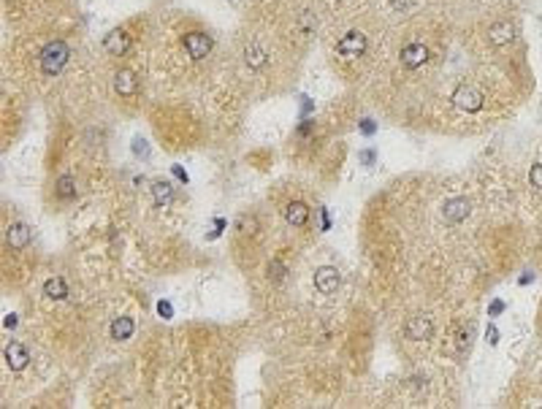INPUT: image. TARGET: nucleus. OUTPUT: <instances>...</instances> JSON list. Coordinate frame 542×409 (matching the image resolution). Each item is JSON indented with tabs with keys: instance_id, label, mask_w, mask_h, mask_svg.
<instances>
[{
	"instance_id": "obj_1",
	"label": "nucleus",
	"mask_w": 542,
	"mask_h": 409,
	"mask_svg": "<svg viewBox=\"0 0 542 409\" xmlns=\"http://www.w3.org/2000/svg\"><path fill=\"white\" fill-rule=\"evenodd\" d=\"M68 57H71V49L63 38H54L44 44V49L39 52V65H41V74L44 76H57L65 65H68Z\"/></svg>"
},
{
	"instance_id": "obj_2",
	"label": "nucleus",
	"mask_w": 542,
	"mask_h": 409,
	"mask_svg": "<svg viewBox=\"0 0 542 409\" xmlns=\"http://www.w3.org/2000/svg\"><path fill=\"white\" fill-rule=\"evenodd\" d=\"M366 49H369V36L358 27L342 33L339 41H336V54H339L342 63H358L366 54Z\"/></svg>"
},
{
	"instance_id": "obj_3",
	"label": "nucleus",
	"mask_w": 542,
	"mask_h": 409,
	"mask_svg": "<svg viewBox=\"0 0 542 409\" xmlns=\"http://www.w3.org/2000/svg\"><path fill=\"white\" fill-rule=\"evenodd\" d=\"M212 36L206 33V30H187V33H182V49H184V54L190 57V60H206L209 54H212Z\"/></svg>"
},
{
	"instance_id": "obj_4",
	"label": "nucleus",
	"mask_w": 542,
	"mask_h": 409,
	"mask_svg": "<svg viewBox=\"0 0 542 409\" xmlns=\"http://www.w3.org/2000/svg\"><path fill=\"white\" fill-rule=\"evenodd\" d=\"M486 38H488V44L497 46V49L499 46H510L515 38H518V27H515L512 19H497V22L488 25Z\"/></svg>"
},
{
	"instance_id": "obj_5",
	"label": "nucleus",
	"mask_w": 542,
	"mask_h": 409,
	"mask_svg": "<svg viewBox=\"0 0 542 409\" xmlns=\"http://www.w3.org/2000/svg\"><path fill=\"white\" fill-rule=\"evenodd\" d=\"M453 100H455V106H458L461 111L475 114V111H480V109H483L486 95H483V90H477L475 85H461V87L455 90V95H453Z\"/></svg>"
},
{
	"instance_id": "obj_6",
	"label": "nucleus",
	"mask_w": 542,
	"mask_h": 409,
	"mask_svg": "<svg viewBox=\"0 0 542 409\" xmlns=\"http://www.w3.org/2000/svg\"><path fill=\"white\" fill-rule=\"evenodd\" d=\"M131 46H133V36H131L125 27L111 30V33L106 36V41H103L106 54H111V57H125V54L131 52Z\"/></svg>"
},
{
	"instance_id": "obj_7",
	"label": "nucleus",
	"mask_w": 542,
	"mask_h": 409,
	"mask_svg": "<svg viewBox=\"0 0 542 409\" xmlns=\"http://www.w3.org/2000/svg\"><path fill=\"white\" fill-rule=\"evenodd\" d=\"M399 60H402V65H404V68L418 71V68H423V65L429 63V46L423 44V41H412V44L402 46Z\"/></svg>"
},
{
	"instance_id": "obj_8",
	"label": "nucleus",
	"mask_w": 542,
	"mask_h": 409,
	"mask_svg": "<svg viewBox=\"0 0 542 409\" xmlns=\"http://www.w3.org/2000/svg\"><path fill=\"white\" fill-rule=\"evenodd\" d=\"M114 92L120 95V98H136V92H138V76H136L133 71H128V68H120L117 74H114Z\"/></svg>"
},
{
	"instance_id": "obj_9",
	"label": "nucleus",
	"mask_w": 542,
	"mask_h": 409,
	"mask_svg": "<svg viewBox=\"0 0 542 409\" xmlns=\"http://www.w3.org/2000/svg\"><path fill=\"white\" fill-rule=\"evenodd\" d=\"M315 287L323 296L336 293V287H339V272L334 266H320L315 272Z\"/></svg>"
},
{
	"instance_id": "obj_10",
	"label": "nucleus",
	"mask_w": 542,
	"mask_h": 409,
	"mask_svg": "<svg viewBox=\"0 0 542 409\" xmlns=\"http://www.w3.org/2000/svg\"><path fill=\"white\" fill-rule=\"evenodd\" d=\"M28 361H30V355H28V350L19 342H8L6 344V364H8V368L22 371L28 366Z\"/></svg>"
},
{
	"instance_id": "obj_11",
	"label": "nucleus",
	"mask_w": 542,
	"mask_h": 409,
	"mask_svg": "<svg viewBox=\"0 0 542 409\" xmlns=\"http://www.w3.org/2000/svg\"><path fill=\"white\" fill-rule=\"evenodd\" d=\"M406 339H412V342H423V339H429L431 336V320L429 318H412L406 322L404 328Z\"/></svg>"
},
{
	"instance_id": "obj_12",
	"label": "nucleus",
	"mask_w": 542,
	"mask_h": 409,
	"mask_svg": "<svg viewBox=\"0 0 542 409\" xmlns=\"http://www.w3.org/2000/svg\"><path fill=\"white\" fill-rule=\"evenodd\" d=\"M285 220H288L293 228H304L307 225V220H310V209H307V203H301V201L288 203V209H285Z\"/></svg>"
},
{
	"instance_id": "obj_13",
	"label": "nucleus",
	"mask_w": 542,
	"mask_h": 409,
	"mask_svg": "<svg viewBox=\"0 0 542 409\" xmlns=\"http://www.w3.org/2000/svg\"><path fill=\"white\" fill-rule=\"evenodd\" d=\"M8 244H11L14 250L28 247V244H30V228L25 225V223H11V225H8Z\"/></svg>"
},
{
	"instance_id": "obj_14",
	"label": "nucleus",
	"mask_w": 542,
	"mask_h": 409,
	"mask_svg": "<svg viewBox=\"0 0 542 409\" xmlns=\"http://www.w3.org/2000/svg\"><path fill=\"white\" fill-rule=\"evenodd\" d=\"M469 217V203L464 198H455V201H448L445 203V220L448 223H461Z\"/></svg>"
},
{
	"instance_id": "obj_15",
	"label": "nucleus",
	"mask_w": 542,
	"mask_h": 409,
	"mask_svg": "<svg viewBox=\"0 0 542 409\" xmlns=\"http://www.w3.org/2000/svg\"><path fill=\"white\" fill-rule=\"evenodd\" d=\"M44 296L46 298H52V301H63V298L68 296V285H65V279H63V276H52V279H46Z\"/></svg>"
},
{
	"instance_id": "obj_16",
	"label": "nucleus",
	"mask_w": 542,
	"mask_h": 409,
	"mask_svg": "<svg viewBox=\"0 0 542 409\" xmlns=\"http://www.w3.org/2000/svg\"><path fill=\"white\" fill-rule=\"evenodd\" d=\"M133 328H136L133 318L114 320V322H111V339H117V342H125V339H131V336H133Z\"/></svg>"
},
{
	"instance_id": "obj_17",
	"label": "nucleus",
	"mask_w": 542,
	"mask_h": 409,
	"mask_svg": "<svg viewBox=\"0 0 542 409\" xmlns=\"http://www.w3.org/2000/svg\"><path fill=\"white\" fill-rule=\"evenodd\" d=\"M54 195L60 198V201H71L74 195H76V184L71 177H60L57 182H54Z\"/></svg>"
},
{
	"instance_id": "obj_18",
	"label": "nucleus",
	"mask_w": 542,
	"mask_h": 409,
	"mask_svg": "<svg viewBox=\"0 0 542 409\" xmlns=\"http://www.w3.org/2000/svg\"><path fill=\"white\" fill-rule=\"evenodd\" d=\"M152 192H155V203H158V206H169L171 198H174V187L169 182H155Z\"/></svg>"
},
{
	"instance_id": "obj_19",
	"label": "nucleus",
	"mask_w": 542,
	"mask_h": 409,
	"mask_svg": "<svg viewBox=\"0 0 542 409\" xmlns=\"http://www.w3.org/2000/svg\"><path fill=\"white\" fill-rule=\"evenodd\" d=\"M529 187H534L537 192H542V160L529 166Z\"/></svg>"
},
{
	"instance_id": "obj_20",
	"label": "nucleus",
	"mask_w": 542,
	"mask_h": 409,
	"mask_svg": "<svg viewBox=\"0 0 542 409\" xmlns=\"http://www.w3.org/2000/svg\"><path fill=\"white\" fill-rule=\"evenodd\" d=\"M488 342H491V344H497V342H499V331L494 328V325L488 328Z\"/></svg>"
},
{
	"instance_id": "obj_21",
	"label": "nucleus",
	"mask_w": 542,
	"mask_h": 409,
	"mask_svg": "<svg viewBox=\"0 0 542 409\" xmlns=\"http://www.w3.org/2000/svg\"><path fill=\"white\" fill-rule=\"evenodd\" d=\"M501 309H504V304H501V301H494V304H491V318H497Z\"/></svg>"
},
{
	"instance_id": "obj_22",
	"label": "nucleus",
	"mask_w": 542,
	"mask_h": 409,
	"mask_svg": "<svg viewBox=\"0 0 542 409\" xmlns=\"http://www.w3.org/2000/svg\"><path fill=\"white\" fill-rule=\"evenodd\" d=\"M160 315H171V307L169 304H160Z\"/></svg>"
}]
</instances>
